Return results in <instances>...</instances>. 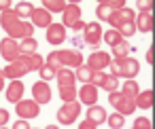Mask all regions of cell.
Wrapping results in <instances>:
<instances>
[{
	"label": "cell",
	"mask_w": 155,
	"mask_h": 129,
	"mask_svg": "<svg viewBox=\"0 0 155 129\" xmlns=\"http://www.w3.org/2000/svg\"><path fill=\"white\" fill-rule=\"evenodd\" d=\"M0 26H2V30H5V32L9 34V38H13V40L30 38V36L34 34V26H32L30 21L19 19L13 9L0 13Z\"/></svg>",
	"instance_id": "1"
},
{
	"label": "cell",
	"mask_w": 155,
	"mask_h": 129,
	"mask_svg": "<svg viewBox=\"0 0 155 129\" xmlns=\"http://www.w3.org/2000/svg\"><path fill=\"white\" fill-rule=\"evenodd\" d=\"M110 74L117 76V78H136V74L140 72V64L136 57H115L110 59Z\"/></svg>",
	"instance_id": "2"
},
{
	"label": "cell",
	"mask_w": 155,
	"mask_h": 129,
	"mask_svg": "<svg viewBox=\"0 0 155 129\" xmlns=\"http://www.w3.org/2000/svg\"><path fill=\"white\" fill-rule=\"evenodd\" d=\"M62 26L72 28L74 32L85 28V21L81 19V7L79 5H66V9L62 11Z\"/></svg>",
	"instance_id": "3"
},
{
	"label": "cell",
	"mask_w": 155,
	"mask_h": 129,
	"mask_svg": "<svg viewBox=\"0 0 155 129\" xmlns=\"http://www.w3.org/2000/svg\"><path fill=\"white\" fill-rule=\"evenodd\" d=\"M108 102H110V106H113L119 114H123V116H127V114H132V112L136 110L134 99L127 97V95H123L121 91H110V93H108Z\"/></svg>",
	"instance_id": "4"
},
{
	"label": "cell",
	"mask_w": 155,
	"mask_h": 129,
	"mask_svg": "<svg viewBox=\"0 0 155 129\" xmlns=\"http://www.w3.org/2000/svg\"><path fill=\"white\" fill-rule=\"evenodd\" d=\"M28 72H30V68H28V59H26V55H19L15 61L7 64V68L2 70L5 78H9V80H21V76H26Z\"/></svg>",
	"instance_id": "5"
},
{
	"label": "cell",
	"mask_w": 155,
	"mask_h": 129,
	"mask_svg": "<svg viewBox=\"0 0 155 129\" xmlns=\"http://www.w3.org/2000/svg\"><path fill=\"white\" fill-rule=\"evenodd\" d=\"M79 114H81V102L74 99V102H64L55 116H58L60 125H72L79 118Z\"/></svg>",
	"instance_id": "6"
},
{
	"label": "cell",
	"mask_w": 155,
	"mask_h": 129,
	"mask_svg": "<svg viewBox=\"0 0 155 129\" xmlns=\"http://www.w3.org/2000/svg\"><path fill=\"white\" fill-rule=\"evenodd\" d=\"M102 42V26L98 21H89L83 28V45H89L94 49H98V45Z\"/></svg>",
	"instance_id": "7"
},
{
	"label": "cell",
	"mask_w": 155,
	"mask_h": 129,
	"mask_svg": "<svg viewBox=\"0 0 155 129\" xmlns=\"http://www.w3.org/2000/svg\"><path fill=\"white\" fill-rule=\"evenodd\" d=\"M58 53V59H60V64H62V68H79V66H83V55H81V51H77V49H62V51H55Z\"/></svg>",
	"instance_id": "8"
},
{
	"label": "cell",
	"mask_w": 155,
	"mask_h": 129,
	"mask_svg": "<svg viewBox=\"0 0 155 129\" xmlns=\"http://www.w3.org/2000/svg\"><path fill=\"white\" fill-rule=\"evenodd\" d=\"M15 112H17L19 118L30 121V118H36V116L41 114V106H38L34 99H19V102L15 104Z\"/></svg>",
	"instance_id": "9"
},
{
	"label": "cell",
	"mask_w": 155,
	"mask_h": 129,
	"mask_svg": "<svg viewBox=\"0 0 155 129\" xmlns=\"http://www.w3.org/2000/svg\"><path fill=\"white\" fill-rule=\"evenodd\" d=\"M0 55H2V59H7V64H11V61H15L19 55H21V51H19V40H13V38H2L0 40Z\"/></svg>",
	"instance_id": "10"
},
{
	"label": "cell",
	"mask_w": 155,
	"mask_h": 129,
	"mask_svg": "<svg viewBox=\"0 0 155 129\" xmlns=\"http://www.w3.org/2000/svg\"><path fill=\"white\" fill-rule=\"evenodd\" d=\"M134 17H136V13H134L130 7H123V9H115V11L110 13L108 24H110V28L119 30V28H121V26H125L127 21H134Z\"/></svg>",
	"instance_id": "11"
},
{
	"label": "cell",
	"mask_w": 155,
	"mask_h": 129,
	"mask_svg": "<svg viewBox=\"0 0 155 129\" xmlns=\"http://www.w3.org/2000/svg\"><path fill=\"white\" fill-rule=\"evenodd\" d=\"M32 99H34L38 106L49 104V102H51V87H49V83L36 80V83L32 85Z\"/></svg>",
	"instance_id": "12"
},
{
	"label": "cell",
	"mask_w": 155,
	"mask_h": 129,
	"mask_svg": "<svg viewBox=\"0 0 155 129\" xmlns=\"http://www.w3.org/2000/svg\"><path fill=\"white\" fill-rule=\"evenodd\" d=\"M134 26H136L138 32L151 34L153 28H155V17H153V13H151V11H140V13L134 17Z\"/></svg>",
	"instance_id": "13"
},
{
	"label": "cell",
	"mask_w": 155,
	"mask_h": 129,
	"mask_svg": "<svg viewBox=\"0 0 155 129\" xmlns=\"http://www.w3.org/2000/svg\"><path fill=\"white\" fill-rule=\"evenodd\" d=\"M30 24H32L34 28H49V26L53 24V17H51V13H49L47 9L34 7V11H32V15H30Z\"/></svg>",
	"instance_id": "14"
},
{
	"label": "cell",
	"mask_w": 155,
	"mask_h": 129,
	"mask_svg": "<svg viewBox=\"0 0 155 129\" xmlns=\"http://www.w3.org/2000/svg\"><path fill=\"white\" fill-rule=\"evenodd\" d=\"M108 64H110V55H108L106 51H94V53L87 57V64H85V66H89L94 72H98V70L108 68Z\"/></svg>",
	"instance_id": "15"
},
{
	"label": "cell",
	"mask_w": 155,
	"mask_h": 129,
	"mask_svg": "<svg viewBox=\"0 0 155 129\" xmlns=\"http://www.w3.org/2000/svg\"><path fill=\"white\" fill-rule=\"evenodd\" d=\"M64 40H66V28H64L62 24H51V26L47 28V42L53 45V47H58V45H62Z\"/></svg>",
	"instance_id": "16"
},
{
	"label": "cell",
	"mask_w": 155,
	"mask_h": 129,
	"mask_svg": "<svg viewBox=\"0 0 155 129\" xmlns=\"http://www.w3.org/2000/svg\"><path fill=\"white\" fill-rule=\"evenodd\" d=\"M79 102L85 106H94L98 102V87H94L91 83H85L79 89Z\"/></svg>",
	"instance_id": "17"
},
{
	"label": "cell",
	"mask_w": 155,
	"mask_h": 129,
	"mask_svg": "<svg viewBox=\"0 0 155 129\" xmlns=\"http://www.w3.org/2000/svg\"><path fill=\"white\" fill-rule=\"evenodd\" d=\"M153 102H155V93H153V89L138 91V95L134 97L136 108H142V110H151V108H153Z\"/></svg>",
	"instance_id": "18"
},
{
	"label": "cell",
	"mask_w": 155,
	"mask_h": 129,
	"mask_svg": "<svg viewBox=\"0 0 155 129\" xmlns=\"http://www.w3.org/2000/svg\"><path fill=\"white\" fill-rule=\"evenodd\" d=\"M19 99H24V83L21 80H11L7 87V102L17 104Z\"/></svg>",
	"instance_id": "19"
},
{
	"label": "cell",
	"mask_w": 155,
	"mask_h": 129,
	"mask_svg": "<svg viewBox=\"0 0 155 129\" xmlns=\"http://www.w3.org/2000/svg\"><path fill=\"white\" fill-rule=\"evenodd\" d=\"M55 80H58L60 87H74V83H77L74 70H70V68H60L58 74H55Z\"/></svg>",
	"instance_id": "20"
},
{
	"label": "cell",
	"mask_w": 155,
	"mask_h": 129,
	"mask_svg": "<svg viewBox=\"0 0 155 129\" xmlns=\"http://www.w3.org/2000/svg\"><path fill=\"white\" fill-rule=\"evenodd\" d=\"M106 110L102 108V106H98V104H94V106H89L87 108V118L91 121V123H96V125H102V123H106Z\"/></svg>",
	"instance_id": "21"
},
{
	"label": "cell",
	"mask_w": 155,
	"mask_h": 129,
	"mask_svg": "<svg viewBox=\"0 0 155 129\" xmlns=\"http://www.w3.org/2000/svg\"><path fill=\"white\" fill-rule=\"evenodd\" d=\"M36 49H38V40H36L34 36L19 40V51H21V55H32V53H36Z\"/></svg>",
	"instance_id": "22"
},
{
	"label": "cell",
	"mask_w": 155,
	"mask_h": 129,
	"mask_svg": "<svg viewBox=\"0 0 155 129\" xmlns=\"http://www.w3.org/2000/svg\"><path fill=\"white\" fill-rule=\"evenodd\" d=\"M13 11H15V15H17L19 19L26 21V19H30V15H32V11H34V5H30L28 0H21V2H19Z\"/></svg>",
	"instance_id": "23"
},
{
	"label": "cell",
	"mask_w": 155,
	"mask_h": 129,
	"mask_svg": "<svg viewBox=\"0 0 155 129\" xmlns=\"http://www.w3.org/2000/svg\"><path fill=\"white\" fill-rule=\"evenodd\" d=\"M102 40H104L108 47H115L117 42H121V40H123V36L119 34V30H115V28H108L106 32H102Z\"/></svg>",
	"instance_id": "24"
},
{
	"label": "cell",
	"mask_w": 155,
	"mask_h": 129,
	"mask_svg": "<svg viewBox=\"0 0 155 129\" xmlns=\"http://www.w3.org/2000/svg\"><path fill=\"white\" fill-rule=\"evenodd\" d=\"M119 87H121V93L127 95V97H132V99H134V97L138 95V91H140V87H138V83H136L134 78H127V80H125L123 85H119Z\"/></svg>",
	"instance_id": "25"
},
{
	"label": "cell",
	"mask_w": 155,
	"mask_h": 129,
	"mask_svg": "<svg viewBox=\"0 0 155 129\" xmlns=\"http://www.w3.org/2000/svg\"><path fill=\"white\" fill-rule=\"evenodd\" d=\"M91 74H94V70H91L89 66H85V64H83V66H79V68H77L74 78H79V80L85 85V83H89V80H91Z\"/></svg>",
	"instance_id": "26"
},
{
	"label": "cell",
	"mask_w": 155,
	"mask_h": 129,
	"mask_svg": "<svg viewBox=\"0 0 155 129\" xmlns=\"http://www.w3.org/2000/svg\"><path fill=\"white\" fill-rule=\"evenodd\" d=\"M110 49H113V57H127V53H130V45H127L125 38L121 42H117L115 47H110Z\"/></svg>",
	"instance_id": "27"
},
{
	"label": "cell",
	"mask_w": 155,
	"mask_h": 129,
	"mask_svg": "<svg viewBox=\"0 0 155 129\" xmlns=\"http://www.w3.org/2000/svg\"><path fill=\"white\" fill-rule=\"evenodd\" d=\"M106 123L110 125V129H121L125 125V116L119 114V112H113L110 116H106Z\"/></svg>",
	"instance_id": "28"
},
{
	"label": "cell",
	"mask_w": 155,
	"mask_h": 129,
	"mask_svg": "<svg viewBox=\"0 0 155 129\" xmlns=\"http://www.w3.org/2000/svg\"><path fill=\"white\" fill-rule=\"evenodd\" d=\"M102 89L104 91H119V78L117 76H113V74H106V78H104V83H102Z\"/></svg>",
	"instance_id": "29"
},
{
	"label": "cell",
	"mask_w": 155,
	"mask_h": 129,
	"mask_svg": "<svg viewBox=\"0 0 155 129\" xmlns=\"http://www.w3.org/2000/svg\"><path fill=\"white\" fill-rule=\"evenodd\" d=\"M62 102H74L77 99V87H60Z\"/></svg>",
	"instance_id": "30"
},
{
	"label": "cell",
	"mask_w": 155,
	"mask_h": 129,
	"mask_svg": "<svg viewBox=\"0 0 155 129\" xmlns=\"http://www.w3.org/2000/svg\"><path fill=\"white\" fill-rule=\"evenodd\" d=\"M38 74H41V80H45V83H49V80H53L55 78V74H58V70H53L51 66H43L41 70H38Z\"/></svg>",
	"instance_id": "31"
},
{
	"label": "cell",
	"mask_w": 155,
	"mask_h": 129,
	"mask_svg": "<svg viewBox=\"0 0 155 129\" xmlns=\"http://www.w3.org/2000/svg\"><path fill=\"white\" fill-rule=\"evenodd\" d=\"M110 13H113V9L106 7V5H98V7H96V17H98L100 21H108Z\"/></svg>",
	"instance_id": "32"
},
{
	"label": "cell",
	"mask_w": 155,
	"mask_h": 129,
	"mask_svg": "<svg viewBox=\"0 0 155 129\" xmlns=\"http://www.w3.org/2000/svg\"><path fill=\"white\" fill-rule=\"evenodd\" d=\"M119 34H121L123 38L134 36V34H136V26H134V21H127L125 26H121V28H119Z\"/></svg>",
	"instance_id": "33"
},
{
	"label": "cell",
	"mask_w": 155,
	"mask_h": 129,
	"mask_svg": "<svg viewBox=\"0 0 155 129\" xmlns=\"http://www.w3.org/2000/svg\"><path fill=\"white\" fill-rule=\"evenodd\" d=\"M104 78H106V72H104V70H98V72L91 74V80H89V83H91L94 87H102Z\"/></svg>",
	"instance_id": "34"
},
{
	"label": "cell",
	"mask_w": 155,
	"mask_h": 129,
	"mask_svg": "<svg viewBox=\"0 0 155 129\" xmlns=\"http://www.w3.org/2000/svg\"><path fill=\"white\" fill-rule=\"evenodd\" d=\"M45 64H47V66H51L53 70H60V68H62V64H60V59H58V53H55V51H51V53L47 55V61H45Z\"/></svg>",
	"instance_id": "35"
},
{
	"label": "cell",
	"mask_w": 155,
	"mask_h": 129,
	"mask_svg": "<svg viewBox=\"0 0 155 129\" xmlns=\"http://www.w3.org/2000/svg\"><path fill=\"white\" fill-rule=\"evenodd\" d=\"M132 129H153V125H151V121H149V118L138 116V118L134 121V127H132Z\"/></svg>",
	"instance_id": "36"
},
{
	"label": "cell",
	"mask_w": 155,
	"mask_h": 129,
	"mask_svg": "<svg viewBox=\"0 0 155 129\" xmlns=\"http://www.w3.org/2000/svg\"><path fill=\"white\" fill-rule=\"evenodd\" d=\"M98 5H106V7H110L115 11V9H123L125 7V0H98Z\"/></svg>",
	"instance_id": "37"
},
{
	"label": "cell",
	"mask_w": 155,
	"mask_h": 129,
	"mask_svg": "<svg viewBox=\"0 0 155 129\" xmlns=\"http://www.w3.org/2000/svg\"><path fill=\"white\" fill-rule=\"evenodd\" d=\"M153 5H155V0H136L138 11H151L153 13Z\"/></svg>",
	"instance_id": "38"
},
{
	"label": "cell",
	"mask_w": 155,
	"mask_h": 129,
	"mask_svg": "<svg viewBox=\"0 0 155 129\" xmlns=\"http://www.w3.org/2000/svg\"><path fill=\"white\" fill-rule=\"evenodd\" d=\"M11 129H32V127H30V123H28V121L19 118V121H15V125H13Z\"/></svg>",
	"instance_id": "39"
},
{
	"label": "cell",
	"mask_w": 155,
	"mask_h": 129,
	"mask_svg": "<svg viewBox=\"0 0 155 129\" xmlns=\"http://www.w3.org/2000/svg\"><path fill=\"white\" fill-rule=\"evenodd\" d=\"M79 129H98V125H96V123H91L89 118H85V121H81V123H79Z\"/></svg>",
	"instance_id": "40"
},
{
	"label": "cell",
	"mask_w": 155,
	"mask_h": 129,
	"mask_svg": "<svg viewBox=\"0 0 155 129\" xmlns=\"http://www.w3.org/2000/svg\"><path fill=\"white\" fill-rule=\"evenodd\" d=\"M7 123H9V110L0 108V127H5Z\"/></svg>",
	"instance_id": "41"
},
{
	"label": "cell",
	"mask_w": 155,
	"mask_h": 129,
	"mask_svg": "<svg viewBox=\"0 0 155 129\" xmlns=\"http://www.w3.org/2000/svg\"><path fill=\"white\" fill-rule=\"evenodd\" d=\"M153 61H155V49H153V47H149V49H147V64H151V66H153Z\"/></svg>",
	"instance_id": "42"
},
{
	"label": "cell",
	"mask_w": 155,
	"mask_h": 129,
	"mask_svg": "<svg viewBox=\"0 0 155 129\" xmlns=\"http://www.w3.org/2000/svg\"><path fill=\"white\" fill-rule=\"evenodd\" d=\"M11 5H13V0H0V13H2V11H9Z\"/></svg>",
	"instance_id": "43"
},
{
	"label": "cell",
	"mask_w": 155,
	"mask_h": 129,
	"mask_svg": "<svg viewBox=\"0 0 155 129\" xmlns=\"http://www.w3.org/2000/svg\"><path fill=\"white\" fill-rule=\"evenodd\" d=\"M72 45H74V47H77V51H79V49L83 47V38H79V36H74V38H72Z\"/></svg>",
	"instance_id": "44"
},
{
	"label": "cell",
	"mask_w": 155,
	"mask_h": 129,
	"mask_svg": "<svg viewBox=\"0 0 155 129\" xmlns=\"http://www.w3.org/2000/svg\"><path fill=\"white\" fill-rule=\"evenodd\" d=\"M5 89V74H2V70H0V91Z\"/></svg>",
	"instance_id": "45"
},
{
	"label": "cell",
	"mask_w": 155,
	"mask_h": 129,
	"mask_svg": "<svg viewBox=\"0 0 155 129\" xmlns=\"http://www.w3.org/2000/svg\"><path fill=\"white\" fill-rule=\"evenodd\" d=\"M66 2H68V5H79L81 0H66Z\"/></svg>",
	"instance_id": "46"
},
{
	"label": "cell",
	"mask_w": 155,
	"mask_h": 129,
	"mask_svg": "<svg viewBox=\"0 0 155 129\" xmlns=\"http://www.w3.org/2000/svg\"><path fill=\"white\" fill-rule=\"evenodd\" d=\"M45 129H60V127H58V125H47Z\"/></svg>",
	"instance_id": "47"
},
{
	"label": "cell",
	"mask_w": 155,
	"mask_h": 129,
	"mask_svg": "<svg viewBox=\"0 0 155 129\" xmlns=\"http://www.w3.org/2000/svg\"><path fill=\"white\" fill-rule=\"evenodd\" d=\"M45 2H49V0H43V5H45Z\"/></svg>",
	"instance_id": "48"
},
{
	"label": "cell",
	"mask_w": 155,
	"mask_h": 129,
	"mask_svg": "<svg viewBox=\"0 0 155 129\" xmlns=\"http://www.w3.org/2000/svg\"><path fill=\"white\" fill-rule=\"evenodd\" d=\"M0 129H9V127H0Z\"/></svg>",
	"instance_id": "49"
}]
</instances>
